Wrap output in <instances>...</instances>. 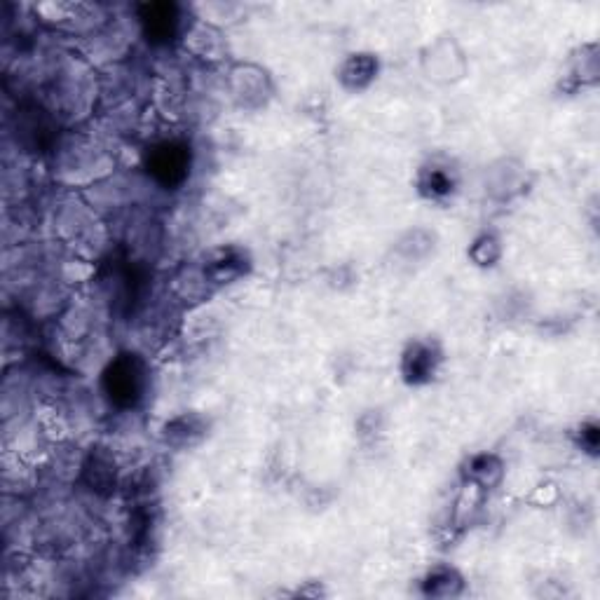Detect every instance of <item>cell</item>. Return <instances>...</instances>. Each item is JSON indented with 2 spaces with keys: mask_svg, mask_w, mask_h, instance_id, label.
<instances>
[{
  "mask_svg": "<svg viewBox=\"0 0 600 600\" xmlns=\"http://www.w3.org/2000/svg\"><path fill=\"white\" fill-rule=\"evenodd\" d=\"M230 92L242 108H261L270 99L272 85L263 68L240 64L230 71Z\"/></svg>",
  "mask_w": 600,
  "mask_h": 600,
  "instance_id": "obj_4",
  "label": "cell"
},
{
  "mask_svg": "<svg viewBox=\"0 0 600 600\" xmlns=\"http://www.w3.org/2000/svg\"><path fill=\"white\" fill-rule=\"evenodd\" d=\"M380 61L371 52H354L338 68V80L345 90L361 92L378 78Z\"/></svg>",
  "mask_w": 600,
  "mask_h": 600,
  "instance_id": "obj_7",
  "label": "cell"
},
{
  "mask_svg": "<svg viewBox=\"0 0 600 600\" xmlns=\"http://www.w3.org/2000/svg\"><path fill=\"white\" fill-rule=\"evenodd\" d=\"M139 17L150 43H169L179 29V8L174 3L143 5Z\"/></svg>",
  "mask_w": 600,
  "mask_h": 600,
  "instance_id": "obj_6",
  "label": "cell"
},
{
  "mask_svg": "<svg viewBox=\"0 0 600 600\" xmlns=\"http://www.w3.org/2000/svg\"><path fill=\"white\" fill-rule=\"evenodd\" d=\"M469 258L481 268H490L502 258V242L493 233H483L474 240L472 249H469Z\"/></svg>",
  "mask_w": 600,
  "mask_h": 600,
  "instance_id": "obj_13",
  "label": "cell"
},
{
  "mask_svg": "<svg viewBox=\"0 0 600 600\" xmlns=\"http://www.w3.org/2000/svg\"><path fill=\"white\" fill-rule=\"evenodd\" d=\"M418 190L429 200H443L455 190V172L446 165L432 162L429 167H422L418 176Z\"/></svg>",
  "mask_w": 600,
  "mask_h": 600,
  "instance_id": "obj_10",
  "label": "cell"
},
{
  "mask_svg": "<svg viewBox=\"0 0 600 600\" xmlns=\"http://www.w3.org/2000/svg\"><path fill=\"white\" fill-rule=\"evenodd\" d=\"M439 364V347L429 343V340H413L404 350V357H401V375H404L408 385H425L434 378Z\"/></svg>",
  "mask_w": 600,
  "mask_h": 600,
  "instance_id": "obj_5",
  "label": "cell"
},
{
  "mask_svg": "<svg viewBox=\"0 0 600 600\" xmlns=\"http://www.w3.org/2000/svg\"><path fill=\"white\" fill-rule=\"evenodd\" d=\"M504 474V467H502V460L497 458V455H474L472 460H469V469H467V476L469 481H474L476 486L481 488H493L500 483Z\"/></svg>",
  "mask_w": 600,
  "mask_h": 600,
  "instance_id": "obj_12",
  "label": "cell"
},
{
  "mask_svg": "<svg viewBox=\"0 0 600 600\" xmlns=\"http://www.w3.org/2000/svg\"><path fill=\"white\" fill-rule=\"evenodd\" d=\"M101 383H104V392L115 406L132 408L146 394L148 368L136 354H120L106 366Z\"/></svg>",
  "mask_w": 600,
  "mask_h": 600,
  "instance_id": "obj_1",
  "label": "cell"
},
{
  "mask_svg": "<svg viewBox=\"0 0 600 600\" xmlns=\"http://www.w3.org/2000/svg\"><path fill=\"white\" fill-rule=\"evenodd\" d=\"M462 589H465V579L460 577L458 570L446 568V565L434 568L422 582V593L427 598H455L460 596Z\"/></svg>",
  "mask_w": 600,
  "mask_h": 600,
  "instance_id": "obj_11",
  "label": "cell"
},
{
  "mask_svg": "<svg viewBox=\"0 0 600 600\" xmlns=\"http://www.w3.org/2000/svg\"><path fill=\"white\" fill-rule=\"evenodd\" d=\"M146 169L160 186L176 188L188 179L190 146L183 141H160L148 148Z\"/></svg>",
  "mask_w": 600,
  "mask_h": 600,
  "instance_id": "obj_2",
  "label": "cell"
},
{
  "mask_svg": "<svg viewBox=\"0 0 600 600\" xmlns=\"http://www.w3.org/2000/svg\"><path fill=\"white\" fill-rule=\"evenodd\" d=\"M582 436H586V441H582V446L589 450V453H596L598 448V427L591 425V427H582Z\"/></svg>",
  "mask_w": 600,
  "mask_h": 600,
  "instance_id": "obj_14",
  "label": "cell"
},
{
  "mask_svg": "<svg viewBox=\"0 0 600 600\" xmlns=\"http://www.w3.org/2000/svg\"><path fill=\"white\" fill-rule=\"evenodd\" d=\"M204 432H207V422H204L200 415L186 413V415H179V418L169 420L165 429H162V436H165L169 446L190 448L202 439Z\"/></svg>",
  "mask_w": 600,
  "mask_h": 600,
  "instance_id": "obj_9",
  "label": "cell"
},
{
  "mask_svg": "<svg viewBox=\"0 0 600 600\" xmlns=\"http://www.w3.org/2000/svg\"><path fill=\"white\" fill-rule=\"evenodd\" d=\"M249 268L247 254L240 249H218L211 254V258L204 263V277L211 279L214 284H230L235 279H240Z\"/></svg>",
  "mask_w": 600,
  "mask_h": 600,
  "instance_id": "obj_8",
  "label": "cell"
},
{
  "mask_svg": "<svg viewBox=\"0 0 600 600\" xmlns=\"http://www.w3.org/2000/svg\"><path fill=\"white\" fill-rule=\"evenodd\" d=\"M422 71L436 85L458 83L467 73L465 52L460 50L453 36H443L422 52Z\"/></svg>",
  "mask_w": 600,
  "mask_h": 600,
  "instance_id": "obj_3",
  "label": "cell"
}]
</instances>
